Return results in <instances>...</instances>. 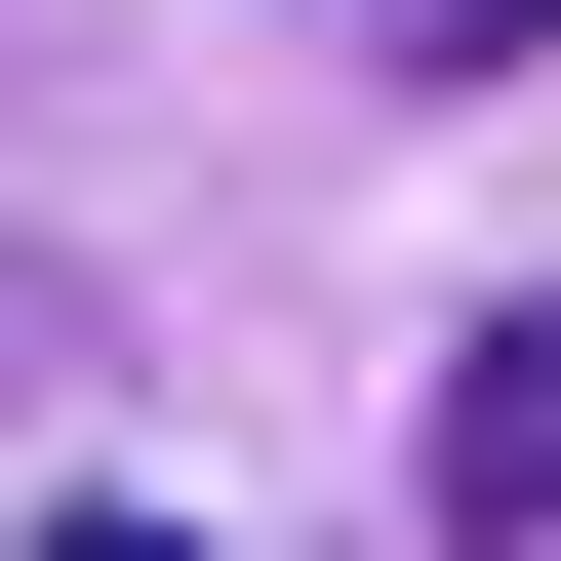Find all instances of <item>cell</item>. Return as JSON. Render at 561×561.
<instances>
[{"label":"cell","mask_w":561,"mask_h":561,"mask_svg":"<svg viewBox=\"0 0 561 561\" xmlns=\"http://www.w3.org/2000/svg\"><path fill=\"white\" fill-rule=\"evenodd\" d=\"M442 561H561V280L442 362Z\"/></svg>","instance_id":"6da1fadb"},{"label":"cell","mask_w":561,"mask_h":561,"mask_svg":"<svg viewBox=\"0 0 561 561\" xmlns=\"http://www.w3.org/2000/svg\"><path fill=\"white\" fill-rule=\"evenodd\" d=\"M81 362H121V280H81V241H0V442H41Z\"/></svg>","instance_id":"7a4b0ae2"},{"label":"cell","mask_w":561,"mask_h":561,"mask_svg":"<svg viewBox=\"0 0 561 561\" xmlns=\"http://www.w3.org/2000/svg\"><path fill=\"white\" fill-rule=\"evenodd\" d=\"M522 41H561V0H362V81H522Z\"/></svg>","instance_id":"3957f363"},{"label":"cell","mask_w":561,"mask_h":561,"mask_svg":"<svg viewBox=\"0 0 561 561\" xmlns=\"http://www.w3.org/2000/svg\"><path fill=\"white\" fill-rule=\"evenodd\" d=\"M41 561H201V522H41Z\"/></svg>","instance_id":"277c9868"}]
</instances>
